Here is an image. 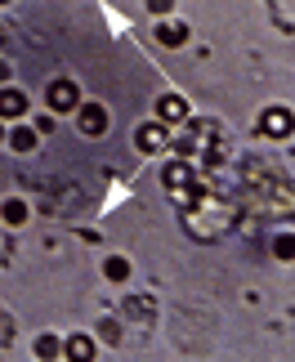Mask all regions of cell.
Returning <instances> with one entry per match:
<instances>
[{"instance_id":"obj_1","label":"cell","mask_w":295,"mask_h":362,"mask_svg":"<svg viewBox=\"0 0 295 362\" xmlns=\"http://www.w3.org/2000/svg\"><path fill=\"white\" fill-rule=\"evenodd\" d=\"M260 130L269 139H287L295 130V112H287V107H269V112L260 117Z\"/></svg>"},{"instance_id":"obj_2","label":"cell","mask_w":295,"mask_h":362,"mask_svg":"<svg viewBox=\"0 0 295 362\" xmlns=\"http://www.w3.org/2000/svg\"><path fill=\"white\" fill-rule=\"evenodd\" d=\"M50 107L54 112H76V86L72 81H54L50 86Z\"/></svg>"},{"instance_id":"obj_3","label":"cell","mask_w":295,"mask_h":362,"mask_svg":"<svg viewBox=\"0 0 295 362\" xmlns=\"http://www.w3.org/2000/svg\"><path fill=\"white\" fill-rule=\"evenodd\" d=\"M134 144L144 148V152H161V148H166V125H139Z\"/></svg>"},{"instance_id":"obj_4","label":"cell","mask_w":295,"mask_h":362,"mask_svg":"<svg viewBox=\"0 0 295 362\" xmlns=\"http://www.w3.org/2000/svg\"><path fill=\"white\" fill-rule=\"evenodd\" d=\"M161 179H166V188H170V192H188V184H192V170H188L184 161H170Z\"/></svg>"},{"instance_id":"obj_5","label":"cell","mask_w":295,"mask_h":362,"mask_svg":"<svg viewBox=\"0 0 295 362\" xmlns=\"http://www.w3.org/2000/svg\"><path fill=\"white\" fill-rule=\"evenodd\" d=\"M81 130H86V134H103L108 130V112L98 103H86V107H81Z\"/></svg>"},{"instance_id":"obj_6","label":"cell","mask_w":295,"mask_h":362,"mask_svg":"<svg viewBox=\"0 0 295 362\" xmlns=\"http://www.w3.org/2000/svg\"><path fill=\"white\" fill-rule=\"evenodd\" d=\"M157 112H161V121H184L188 117V103L179 99V94H166V99L157 103Z\"/></svg>"},{"instance_id":"obj_7","label":"cell","mask_w":295,"mask_h":362,"mask_svg":"<svg viewBox=\"0 0 295 362\" xmlns=\"http://www.w3.org/2000/svg\"><path fill=\"white\" fill-rule=\"evenodd\" d=\"M27 112V99L18 90H0V117H23Z\"/></svg>"},{"instance_id":"obj_8","label":"cell","mask_w":295,"mask_h":362,"mask_svg":"<svg viewBox=\"0 0 295 362\" xmlns=\"http://www.w3.org/2000/svg\"><path fill=\"white\" fill-rule=\"evenodd\" d=\"M157 40L175 49V45H184V40H188V27H184V23H161V27H157Z\"/></svg>"},{"instance_id":"obj_9","label":"cell","mask_w":295,"mask_h":362,"mask_svg":"<svg viewBox=\"0 0 295 362\" xmlns=\"http://www.w3.org/2000/svg\"><path fill=\"white\" fill-rule=\"evenodd\" d=\"M94 354V340L90 336H72V340H67V358H81V362H86Z\"/></svg>"},{"instance_id":"obj_10","label":"cell","mask_w":295,"mask_h":362,"mask_svg":"<svg viewBox=\"0 0 295 362\" xmlns=\"http://www.w3.org/2000/svg\"><path fill=\"white\" fill-rule=\"evenodd\" d=\"M32 144H36V134H32V130H18V134L9 139V148H13V152H32Z\"/></svg>"},{"instance_id":"obj_11","label":"cell","mask_w":295,"mask_h":362,"mask_svg":"<svg viewBox=\"0 0 295 362\" xmlns=\"http://www.w3.org/2000/svg\"><path fill=\"white\" fill-rule=\"evenodd\" d=\"M27 219V206L23 202H5V224H23Z\"/></svg>"},{"instance_id":"obj_12","label":"cell","mask_w":295,"mask_h":362,"mask_svg":"<svg viewBox=\"0 0 295 362\" xmlns=\"http://www.w3.org/2000/svg\"><path fill=\"white\" fill-rule=\"evenodd\" d=\"M36 354L40 358H54V354H59V340H54V336H40L36 340Z\"/></svg>"},{"instance_id":"obj_13","label":"cell","mask_w":295,"mask_h":362,"mask_svg":"<svg viewBox=\"0 0 295 362\" xmlns=\"http://www.w3.org/2000/svg\"><path fill=\"white\" fill-rule=\"evenodd\" d=\"M125 273H130V264H125V259H108V277H117V282H121Z\"/></svg>"},{"instance_id":"obj_14","label":"cell","mask_w":295,"mask_h":362,"mask_svg":"<svg viewBox=\"0 0 295 362\" xmlns=\"http://www.w3.org/2000/svg\"><path fill=\"white\" fill-rule=\"evenodd\" d=\"M277 255H282V259H295V238H277Z\"/></svg>"},{"instance_id":"obj_15","label":"cell","mask_w":295,"mask_h":362,"mask_svg":"<svg viewBox=\"0 0 295 362\" xmlns=\"http://www.w3.org/2000/svg\"><path fill=\"white\" fill-rule=\"evenodd\" d=\"M148 9L152 13H166V9H170V0H148Z\"/></svg>"},{"instance_id":"obj_16","label":"cell","mask_w":295,"mask_h":362,"mask_svg":"<svg viewBox=\"0 0 295 362\" xmlns=\"http://www.w3.org/2000/svg\"><path fill=\"white\" fill-rule=\"evenodd\" d=\"M0 5H5V0H0Z\"/></svg>"}]
</instances>
